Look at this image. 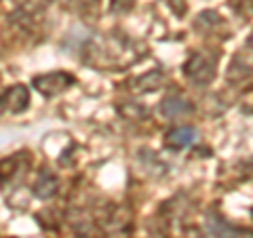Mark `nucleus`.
<instances>
[{
	"mask_svg": "<svg viewBox=\"0 0 253 238\" xmlns=\"http://www.w3.org/2000/svg\"><path fill=\"white\" fill-rule=\"evenodd\" d=\"M194 141V131L192 129H175L169 135V144L175 148H184L190 146Z\"/></svg>",
	"mask_w": 253,
	"mask_h": 238,
	"instance_id": "obj_4",
	"label": "nucleus"
},
{
	"mask_svg": "<svg viewBox=\"0 0 253 238\" xmlns=\"http://www.w3.org/2000/svg\"><path fill=\"white\" fill-rule=\"evenodd\" d=\"M55 190H57V179H55L49 171H44L41 177H38L36 186H34V192L36 196L41 198H51L55 194Z\"/></svg>",
	"mask_w": 253,
	"mask_h": 238,
	"instance_id": "obj_3",
	"label": "nucleus"
},
{
	"mask_svg": "<svg viewBox=\"0 0 253 238\" xmlns=\"http://www.w3.org/2000/svg\"><path fill=\"white\" fill-rule=\"evenodd\" d=\"M4 106L11 110V112H21V110L28 108V101H30V95L28 89L21 84H15L13 89H9L4 93Z\"/></svg>",
	"mask_w": 253,
	"mask_h": 238,
	"instance_id": "obj_2",
	"label": "nucleus"
},
{
	"mask_svg": "<svg viewBox=\"0 0 253 238\" xmlns=\"http://www.w3.org/2000/svg\"><path fill=\"white\" fill-rule=\"evenodd\" d=\"M72 84H74V76H70L66 72H51V74L34 78V86L42 95H46V97H53V95H57V93H63Z\"/></svg>",
	"mask_w": 253,
	"mask_h": 238,
	"instance_id": "obj_1",
	"label": "nucleus"
}]
</instances>
